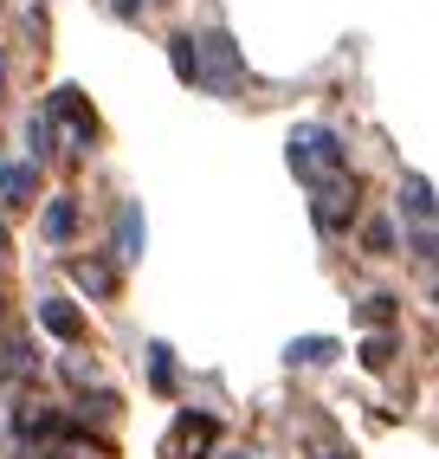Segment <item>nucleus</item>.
Segmentation results:
<instances>
[{
  "mask_svg": "<svg viewBox=\"0 0 439 459\" xmlns=\"http://www.w3.org/2000/svg\"><path fill=\"white\" fill-rule=\"evenodd\" d=\"M213 440H220V420L201 414V408H187V414H175V427L162 434V459H207Z\"/></svg>",
  "mask_w": 439,
  "mask_h": 459,
  "instance_id": "1",
  "label": "nucleus"
},
{
  "mask_svg": "<svg viewBox=\"0 0 439 459\" xmlns=\"http://www.w3.org/2000/svg\"><path fill=\"white\" fill-rule=\"evenodd\" d=\"M52 117L72 130V143H78V149H90V143H98V117L84 110V98H78V91H52Z\"/></svg>",
  "mask_w": 439,
  "mask_h": 459,
  "instance_id": "2",
  "label": "nucleus"
},
{
  "mask_svg": "<svg viewBox=\"0 0 439 459\" xmlns=\"http://www.w3.org/2000/svg\"><path fill=\"white\" fill-rule=\"evenodd\" d=\"M39 324H46L52 336H65V343H78V336H84V317L72 311L65 298H46V304H39Z\"/></svg>",
  "mask_w": 439,
  "mask_h": 459,
  "instance_id": "3",
  "label": "nucleus"
},
{
  "mask_svg": "<svg viewBox=\"0 0 439 459\" xmlns=\"http://www.w3.org/2000/svg\"><path fill=\"white\" fill-rule=\"evenodd\" d=\"M39 188V169L33 162H20V169H7L0 175V207H26V195Z\"/></svg>",
  "mask_w": 439,
  "mask_h": 459,
  "instance_id": "4",
  "label": "nucleus"
},
{
  "mask_svg": "<svg viewBox=\"0 0 439 459\" xmlns=\"http://www.w3.org/2000/svg\"><path fill=\"white\" fill-rule=\"evenodd\" d=\"M72 227H78V201L58 195V201L46 207V239H72Z\"/></svg>",
  "mask_w": 439,
  "mask_h": 459,
  "instance_id": "5",
  "label": "nucleus"
},
{
  "mask_svg": "<svg viewBox=\"0 0 439 459\" xmlns=\"http://www.w3.org/2000/svg\"><path fill=\"white\" fill-rule=\"evenodd\" d=\"M72 272H78V285H84V291H110V285H116V272H110L104 259H78Z\"/></svg>",
  "mask_w": 439,
  "mask_h": 459,
  "instance_id": "6",
  "label": "nucleus"
},
{
  "mask_svg": "<svg viewBox=\"0 0 439 459\" xmlns=\"http://www.w3.org/2000/svg\"><path fill=\"white\" fill-rule=\"evenodd\" d=\"M149 382H155V394H168V388H175V362H168V350H162V343L149 350Z\"/></svg>",
  "mask_w": 439,
  "mask_h": 459,
  "instance_id": "7",
  "label": "nucleus"
},
{
  "mask_svg": "<svg viewBox=\"0 0 439 459\" xmlns=\"http://www.w3.org/2000/svg\"><path fill=\"white\" fill-rule=\"evenodd\" d=\"M362 362H368V369H388V362H394V336H368V343H362Z\"/></svg>",
  "mask_w": 439,
  "mask_h": 459,
  "instance_id": "8",
  "label": "nucleus"
},
{
  "mask_svg": "<svg viewBox=\"0 0 439 459\" xmlns=\"http://www.w3.org/2000/svg\"><path fill=\"white\" fill-rule=\"evenodd\" d=\"M136 247H142V213L123 207V259H136Z\"/></svg>",
  "mask_w": 439,
  "mask_h": 459,
  "instance_id": "9",
  "label": "nucleus"
},
{
  "mask_svg": "<svg viewBox=\"0 0 439 459\" xmlns=\"http://www.w3.org/2000/svg\"><path fill=\"white\" fill-rule=\"evenodd\" d=\"M362 247H368V253H388V247H394V227H388V221H368V227H362Z\"/></svg>",
  "mask_w": 439,
  "mask_h": 459,
  "instance_id": "10",
  "label": "nucleus"
},
{
  "mask_svg": "<svg viewBox=\"0 0 439 459\" xmlns=\"http://www.w3.org/2000/svg\"><path fill=\"white\" fill-rule=\"evenodd\" d=\"M330 336H323V343H317V336H310V343H291V362H330Z\"/></svg>",
  "mask_w": 439,
  "mask_h": 459,
  "instance_id": "11",
  "label": "nucleus"
},
{
  "mask_svg": "<svg viewBox=\"0 0 439 459\" xmlns=\"http://www.w3.org/2000/svg\"><path fill=\"white\" fill-rule=\"evenodd\" d=\"M394 317V298H368L362 304V324H388Z\"/></svg>",
  "mask_w": 439,
  "mask_h": 459,
  "instance_id": "12",
  "label": "nucleus"
},
{
  "mask_svg": "<svg viewBox=\"0 0 439 459\" xmlns=\"http://www.w3.org/2000/svg\"><path fill=\"white\" fill-rule=\"evenodd\" d=\"M116 7H123V13H136V7H149V0H116Z\"/></svg>",
  "mask_w": 439,
  "mask_h": 459,
  "instance_id": "13",
  "label": "nucleus"
}]
</instances>
